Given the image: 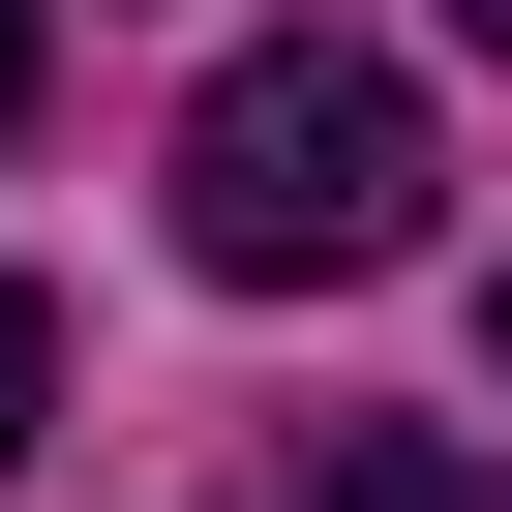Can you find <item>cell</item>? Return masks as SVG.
<instances>
[{
	"label": "cell",
	"instance_id": "cell-1",
	"mask_svg": "<svg viewBox=\"0 0 512 512\" xmlns=\"http://www.w3.org/2000/svg\"><path fill=\"white\" fill-rule=\"evenodd\" d=\"M422 61H362V31H241L211 91H181V272H241V302H332V272H392L422 241Z\"/></svg>",
	"mask_w": 512,
	"mask_h": 512
},
{
	"label": "cell",
	"instance_id": "cell-2",
	"mask_svg": "<svg viewBox=\"0 0 512 512\" xmlns=\"http://www.w3.org/2000/svg\"><path fill=\"white\" fill-rule=\"evenodd\" d=\"M302 512H512V452H452V422H332Z\"/></svg>",
	"mask_w": 512,
	"mask_h": 512
},
{
	"label": "cell",
	"instance_id": "cell-3",
	"mask_svg": "<svg viewBox=\"0 0 512 512\" xmlns=\"http://www.w3.org/2000/svg\"><path fill=\"white\" fill-rule=\"evenodd\" d=\"M31 422H61V302L0 272V482H31Z\"/></svg>",
	"mask_w": 512,
	"mask_h": 512
},
{
	"label": "cell",
	"instance_id": "cell-5",
	"mask_svg": "<svg viewBox=\"0 0 512 512\" xmlns=\"http://www.w3.org/2000/svg\"><path fill=\"white\" fill-rule=\"evenodd\" d=\"M452 31H482V61H512V0H452Z\"/></svg>",
	"mask_w": 512,
	"mask_h": 512
},
{
	"label": "cell",
	"instance_id": "cell-4",
	"mask_svg": "<svg viewBox=\"0 0 512 512\" xmlns=\"http://www.w3.org/2000/svg\"><path fill=\"white\" fill-rule=\"evenodd\" d=\"M0 121H31V0H0Z\"/></svg>",
	"mask_w": 512,
	"mask_h": 512
},
{
	"label": "cell",
	"instance_id": "cell-6",
	"mask_svg": "<svg viewBox=\"0 0 512 512\" xmlns=\"http://www.w3.org/2000/svg\"><path fill=\"white\" fill-rule=\"evenodd\" d=\"M482 362H512V272H482Z\"/></svg>",
	"mask_w": 512,
	"mask_h": 512
}]
</instances>
